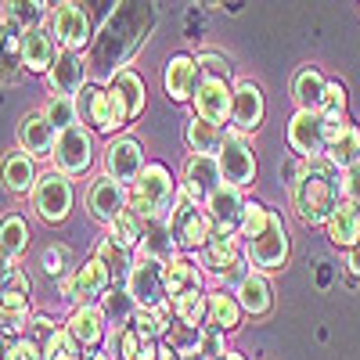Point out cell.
Returning a JSON list of instances; mask_svg holds the SVG:
<instances>
[{"mask_svg": "<svg viewBox=\"0 0 360 360\" xmlns=\"http://www.w3.org/2000/svg\"><path fill=\"white\" fill-rule=\"evenodd\" d=\"M292 205L303 224H328L332 209L342 202V169L332 159H299V173L292 180Z\"/></svg>", "mask_w": 360, "mask_h": 360, "instance_id": "6da1fadb", "label": "cell"}, {"mask_svg": "<svg viewBox=\"0 0 360 360\" xmlns=\"http://www.w3.org/2000/svg\"><path fill=\"white\" fill-rule=\"evenodd\" d=\"M152 25V0H123L108 22H101V33L94 37V65L105 72H119V62L141 44V33Z\"/></svg>", "mask_w": 360, "mask_h": 360, "instance_id": "7a4b0ae2", "label": "cell"}, {"mask_svg": "<svg viewBox=\"0 0 360 360\" xmlns=\"http://www.w3.org/2000/svg\"><path fill=\"white\" fill-rule=\"evenodd\" d=\"M76 105H79V123L90 127L94 134H105L108 137V134H119V130L130 123V112H127L123 101H119V94H115L112 86L86 83L79 90Z\"/></svg>", "mask_w": 360, "mask_h": 360, "instance_id": "3957f363", "label": "cell"}, {"mask_svg": "<svg viewBox=\"0 0 360 360\" xmlns=\"http://www.w3.org/2000/svg\"><path fill=\"white\" fill-rule=\"evenodd\" d=\"M166 224H169V234H173V242H176L180 252H195V249H202L209 238H213V231H217L213 220H209V213H205V205L195 202L188 191H176V198H173V205H169Z\"/></svg>", "mask_w": 360, "mask_h": 360, "instance_id": "277c9868", "label": "cell"}, {"mask_svg": "<svg viewBox=\"0 0 360 360\" xmlns=\"http://www.w3.org/2000/svg\"><path fill=\"white\" fill-rule=\"evenodd\" d=\"M173 198H176V180L162 162H148L130 184V205L141 217H169Z\"/></svg>", "mask_w": 360, "mask_h": 360, "instance_id": "5b68a950", "label": "cell"}, {"mask_svg": "<svg viewBox=\"0 0 360 360\" xmlns=\"http://www.w3.org/2000/svg\"><path fill=\"white\" fill-rule=\"evenodd\" d=\"M245 256H249V266H256L259 274L266 270H281L288 263V231L281 224V217L270 209L266 224L245 238Z\"/></svg>", "mask_w": 360, "mask_h": 360, "instance_id": "8992f818", "label": "cell"}, {"mask_svg": "<svg viewBox=\"0 0 360 360\" xmlns=\"http://www.w3.org/2000/svg\"><path fill=\"white\" fill-rule=\"evenodd\" d=\"M217 162H220V173L227 184H238V188H249L256 180V152H252V141L245 130H224L220 137V148H217Z\"/></svg>", "mask_w": 360, "mask_h": 360, "instance_id": "52a82bcc", "label": "cell"}, {"mask_svg": "<svg viewBox=\"0 0 360 360\" xmlns=\"http://www.w3.org/2000/svg\"><path fill=\"white\" fill-rule=\"evenodd\" d=\"M51 162L58 173L65 176H79L94 166V130L76 123L69 130H58V141H54V152H51Z\"/></svg>", "mask_w": 360, "mask_h": 360, "instance_id": "ba28073f", "label": "cell"}, {"mask_svg": "<svg viewBox=\"0 0 360 360\" xmlns=\"http://www.w3.org/2000/svg\"><path fill=\"white\" fill-rule=\"evenodd\" d=\"M72 198H76V191L65 173H58V169L40 173L37 188H33V209L44 224H65L72 213Z\"/></svg>", "mask_w": 360, "mask_h": 360, "instance_id": "9c48e42d", "label": "cell"}, {"mask_svg": "<svg viewBox=\"0 0 360 360\" xmlns=\"http://www.w3.org/2000/svg\"><path fill=\"white\" fill-rule=\"evenodd\" d=\"M51 37L62 51H83L94 44V18L79 0H65L62 8L51 11Z\"/></svg>", "mask_w": 360, "mask_h": 360, "instance_id": "30bf717a", "label": "cell"}, {"mask_svg": "<svg viewBox=\"0 0 360 360\" xmlns=\"http://www.w3.org/2000/svg\"><path fill=\"white\" fill-rule=\"evenodd\" d=\"M62 299L72 307H83V303H94V299H101L108 288H112V274H108V266L98 259V256H90L86 263L72 266V274H65L62 281Z\"/></svg>", "mask_w": 360, "mask_h": 360, "instance_id": "8fae6325", "label": "cell"}, {"mask_svg": "<svg viewBox=\"0 0 360 360\" xmlns=\"http://www.w3.org/2000/svg\"><path fill=\"white\" fill-rule=\"evenodd\" d=\"M288 148L299 159H321L328 148V119L314 108H295L288 123Z\"/></svg>", "mask_w": 360, "mask_h": 360, "instance_id": "7c38bea8", "label": "cell"}, {"mask_svg": "<svg viewBox=\"0 0 360 360\" xmlns=\"http://www.w3.org/2000/svg\"><path fill=\"white\" fill-rule=\"evenodd\" d=\"M127 292L134 295V303L144 307V310H155L162 299H169L166 292V263L159 259H134V270H130V278H127Z\"/></svg>", "mask_w": 360, "mask_h": 360, "instance_id": "4fadbf2b", "label": "cell"}, {"mask_svg": "<svg viewBox=\"0 0 360 360\" xmlns=\"http://www.w3.org/2000/svg\"><path fill=\"white\" fill-rule=\"evenodd\" d=\"M127 205H130V198H127V184H123V180H115L108 173L90 180V188H86V209H90V217H94V220H101L108 227Z\"/></svg>", "mask_w": 360, "mask_h": 360, "instance_id": "5bb4252c", "label": "cell"}, {"mask_svg": "<svg viewBox=\"0 0 360 360\" xmlns=\"http://www.w3.org/2000/svg\"><path fill=\"white\" fill-rule=\"evenodd\" d=\"M245 195H242V188L238 184H224L205 198V213H209V220H213V227L217 231H224V234H238L242 231V220H245Z\"/></svg>", "mask_w": 360, "mask_h": 360, "instance_id": "9a60e30c", "label": "cell"}, {"mask_svg": "<svg viewBox=\"0 0 360 360\" xmlns=\"http://www.w3.org/2000/svg\"><path fill=\"white\" fill-rule=\"evenodd\" d=\"M220 184H224V173H220L217 155L191 152V155L184 159V173H180V191H188L195 202H205Z\"/></svg>", "mask_w": 360, "mask_h": 360, "instance_id": "2e32d148", "label": "cell"}, {"mask_svg": "<svg viewBox=\"0 0 360 360\" xmlns=\"http://www.w3.org/2000/svg\"><path fill=\"white\" fill-rule=\"evenodd\" d=\"M231 108H234V86H227V79H217V76H202L195 90V115L220 127L231 119Z\"/></svg>", "mask_w": 360, "mask_h": 360, "instance_id": "e0dca14e", "label": "cell"}, {"mask_svg": "<svg viewBox=\"0 0 360 360\" xmlns=\"http://www.w3.org/2000/svg\"><path fill=\"white\" fill-rule=\"evenodd\" d=\"M144 166H148L144 162V148H141L137 137H115L108 144V152H105V173L108 176L123 180V184H134Z\"/></svg>", "mask_w": 360, "mask_h": 360, "instance_id": "ac0fdd59", "label": "cell"}, {"mask_svg": "<svg viewBox=\"0 0 360 360\" xmlns=\"http://www.w3.org/2000/svg\"><path fill=\"white\" fill-rule=\"evenodd\" d=\"M202 83V69H198V58L191 54H176L166 62V72H162V86H166V94L169 101L176 105H184L195 98V90Z\"/></svg>", "mask_w": 360, "mask_h": 360, "instance_id": "d6986e66", "label": "cell"}, {"mask_svg": "<svg viewBox=\"0 0 360 360\" xmlns=\"http://www.w3.org/2000/svg\"><path fill=\"white\" fill-rule=\"evenodd\" d=\"M54 141H58V130L44 112L22 115V123H18V148L22 152H29L33 159H51Z\"/></svg>", "mask_w": 360, "mask_h": 360, "instance_id": "ffe728a7", "label": "cell"}, {"mask_svg": "<svg viewBox=\"0 0 360 360\" xmlns=\"http://www.w3.org/2000/svg\"><path fill=\"white\" fill-rule=\"evenodd\" d=\"M65 328H69V335H72L83 349H94V346H101V342H105L108 321H105V310H101V307L83 303V307H72V314H69Z\"/></svg>", "mask_w": 360, "mask_h": 360, "instance_id": "44dd1931", "label": "cell"}, {"mask_svg": "<svg viewBox=\"0 0 360 360\" xmlns=\"http://www.w3.org/2000/svg\"><path fill=\"white\" fill-rule=\"evenodd\" d=\"M47 83L54 94H79V90L86 86V62H83V54L79 51H58L54 58V65L47 72Z\"/></svg>", "mask_w": 360, "mask_h": 360, "instance_id": "7402d4cb", "label": "cell"}, {"mask_svg": "<svg viewBox=\"0 0 360 360\" xmlns=\"http://www.w3.org/2000/svg\"><path fill=\"white\" fill-rule=\"evenodd\" d=\"M29 278H25V270L15 266V274L0 285V321H8V324H18L25 328L29 324Z\"/></svg>", "mask_w": 360, "mask_h": 360, "instance_id": "603a6c76", "label": "cell"}, {"mask_svg": "<svg viewBox=\"0 0 360 360\" xmlns=\"http://www.w3.org/2000/svg\"><path fill=\"white\" fill-rule=\"evenodd\" d=\"M0 180H4V188L11 195H33L37 180H40L37 159L29 152H22V148H15V152H8L4 159H0Z\"/></svg>", "mask_w": 360, "mask_h": 360, "instance_id": "cb8c5ba5", "label": "cell"}, {"mask_svg": "<svg viewBox=\"0 0 360 360\" xmlns=\"http://www.w3.org/2000/svg\"><path fill=\"white\" fill-rule=\"evenodd\" d=\"M58 51H62V47L54 44L47 25H37V29H25V33H22V65L29 72H51Z\"/></svg>", "mask_w": 360, "mask_h": 360, "instance_id": "d4e9b609", "label": "cell"}, {"mask_svg": "<svg viewBox=\"0 0 360 360\" xmlns=\"http://www.w3.org/2000/svg\"><path fill=\"white\" fill-rule=\"evenodd\" d=\"M198 266L205 274H227L231 266H238V234H224V231H213V238L198 249Z\"/></svg>", "mask_w": 360, "mask_h": 360, "instance_id": "484cf974", "label": "cell"}, {"mask_svg": "<svg viewBox=\"0 0 360 360\" xmlns=\"http://www.w3.org/2000/svg\"><path fill=\"white\" fill-rule=\"evenodd\" d=\"M263 115H266V105H263V94H259V86L252 79H242V83H234V108H231V119H234V127L238 130H256L263 123Z\"/></svg>", "mask_w": 360, "mask_h": 360, "instance_id": "4316f807", "label": "cell"}, {"mask_svg": "<svg viewBox=\"0 0 360 360\" xmlns=\"http://www.w3.org/2000/svg\"><path fill=\"white\" fill-rule=\"evenodd\" d=\"M234 295H238V303H242V310L252 314V317H263L274 307V288H270L266 274H259V270H249V274L238 281Z\"/></svg>", "mask_w": 360, "mask_h": 360, "instance_id": "83f0119b", "label": "cell"}, {"mask_svg": "<svg viewBox=\"0 0 360 360\" xmlns=\"http://www.w3.org/2000/svg\"><path fill=\"white\" fill-rule=\"evenodd\" d=\"M324 159H332L339 169L360 162V127L356 123H339L328 130V148H324Z\"/></svg>", "mask_w": 360, "mask_h": 360, "instance_id": "f1b7e54d", "label": "cell"}, {"mask_svg": "<svg viewBox=\"0 0 360 360\" xmlns=\"http://www.w3.org/2000/svg\"><path fill=\"white\" fill-rule=\"evenodd\" d=\"M22 33L15 22L0 18V83H18L22 79Z\"/></svg>", "mask_w": 360, "mask_h": 360, "instance_id": "f546056e", "label": "cell"}, {"mask_svg": "<svg viewBox=\"0 0 360 360\" xmlns=\"http://www.w3.org/2000/svg\"><path fill=\"white\" fill-rule=\"evenodd\" d=\"M328 238H332V245H339V249H353V245H360V209L353 205V202H339L335 209H332V217H328Z\"/></svg>", "mask_w": 360, "mask_h": 360, "instance_id": "4dcf8cb0", "label": "cell"}, {"mask_svg": "<svg viewBox=\"0 0 360 360\" xmlns=\"http://www.w3.org/2000/svg\"><path fill=\"white\" fill-rule=\"evenodd\" d=\"M137 252L148 256V259H159V263H166V259H173L180 252L176 242H173V234H169L166 217H144V238H141Z\"/></svg>", "mask_w": 360, "mask_h": 360, "instance_id": "1f68e13d", "label": "cell"}, {"mask_svg": "<svg viewBox=\"0 0 360 360\" xmlns=\"http://www.w3.org/2000/svg\"><path fill=\"white\" fill-rule=\"evenodd\" d=\"M242 303H238V295L231 292H209V317L205 324L217 328V332H234L238 324H242Z\"/></svg>", "mask_w": 360, "mask_h": 360, "instance_id": "d6a6232c", "label": "cell"}, {"mask_svg": "<svg viewBox=\"0 0 360 360\" xmlns=\"http://www.w3.org/2000/svg\"><path fill=\"white\" fill-rule=\"evenodd\" d=\"M195 288H202V266H195L188 256L166 259V292H169V299L184 295V292H195Z\"/></svg>", "mask_w": 360, "mask_h": 360, "instance_id": "836d02e7", "label": "cell"}, {"mask_svg": "<svg viewBox=\"0 0 360 360\" xmlns=\"http://www.w3.org/2000/svg\"><path fill=\"white\" fill-rule=\"evenodd\" d=\"M108 86L119 94V101L127 105L130 119H137V115L144 112V79H141L134 69H119V72H112Z\"/></svg>", "mask_w": 360, "mask_h": 360, "instance_id": "e575fe53", "label": "cell"}, {"mask_svg": "<svg viewBox=\"0 0 360 360\" xmlns=\"http://www.w3.org/2000/svg\"><path fill=\"white\" fill-rule=\"evenodd\" d=\"M324 86H328V79L317 72V69H299L295 72V79H292V98H295V105L299 108H321V98H324Z\"/></svg>", "mask_w": 360, "mask_h": 360, "instance_id": "d590c367", "label": "cell"}, {"mask_svg": "<svg viewBox=\"0 0 360 360\" xmlns=\"http://www.w3.org/2000/svg\"><path fill=\"white\" fill-rule=\"evenodd\" d=\"M94 256L108 266V274H112V281H119V285H127V278H130V270H134V252L130 249H123L119 242H112V238L105 234L101 242H98V249H94Z\"/></svg>", "mask_w": 360, "mask_h": 360, "instance_id": "8d00e7d4", "label": "cell"}, {"mask_svg": "<svg viewBox=\"0 0 360 360\" xmlns=\"http://www.w3.org/2000/svg\"><path fill=\"white\" fill-rule=\"evenodd\" d=\"M108 238H112V242H119L123 249H130V252H134V249L141 245V238H144V217L137 213L134 205H127L123 213H119V217L108 224Z\"/></svg>", "mask_w": 360, "mask_h": 360, "instance_id": "74e56055", "label": "cell"}, {"mask_svg": "<svg viewBox=\"0 0 360 360\" xmlns=\"http://www.w3.org/2000/svg\"><path fill=\"white\" fill-rule=\"evenodd\" d=\"M25 249H29V224L22 213H8L0 220V252L18 259Z\"/></svg>", "mask_w": 360, "mask_h": 360, "instance_id": "f35d334b", "label": "cell"}, {"mask_svg": "<svg viewBox=\"0 0 360 360\" xmlns=\"http://www.w3.org/2000/svg\"><path fill=\"white\" fill-rule=\"evenodd\" d=\"M173 314H176L180 324L202 328L205 317H209V292L195 288V292H184V295H173Z\"/></svg>", "mask_w": 360, "mask_h": 360, "instance_id": "ab89813d", "label": "cell"}, {"mask_svg": "<svg viewBox=\"0 0 360 360\" xmlns=\"http://www.w3.org/2000/svg\"><path fill=\"white\" fill-rule=\"evenodd\" d=\"M220 137H224V130L217 123H209V119H202V115H195L188 123V130H184L188 148H191V152H205V155H217Z\"/></svg>", "mask_w": 360, "mask_h": 360, "instance_id": "60d3db41", "label": "cell"}, {"mask_svg": "<svg viewBox=\"0 0 360 360\" xmlns=\"http://www.w3.org/2000/svg\"><path fill=\"white\" fill-rule=\"evenodd\" d=\"M98 307L105 310V321H108V324H130V317H134V310H137V303H134V295L127 292V285L108 288V292L101 295Z\"/></svg>", "mask_w": 360, "mask_h": 360, "instance_id": "b9f144b4", "label": "cell"}, {"mask_svg": "<svg viewBox=\"0 0 360 360\" xmlns=\"http://www.w3.org/2000/svg\"><path fill=\"white\" fill-rule=\"evenodd\" d=\"M47 4L44 0H4V18L15 22L18 29H37L44 25Z\"/></svg>", "mask_w": 360, "mask_h": 360, "instance_id": "7bdbcfd3", "label": "cell"}, {"mask_svg": "<svg viewBox=\"0 0 360 360\" xmlns=\"http://www.w3.org/2000/svg\"><path fill=\"white\" fill-rule=\"evenodd\" d=\"M40 112L54 123V130H69V127H76V123H79V105H76V98H72V94H51V98H47V105H44Z\"/></svg>", "mask_w": 360, "mask_h": 360, "instance_id": "ee69618b", "label": "cell"}, {"mask_svg": "<svg viewBox=\"0 0 360 360\" xmlns=\"http://www.w3.org/2000/svg\"><path fill=\"white\" fill-rule=\"evenodd\" d=\"M317 112L328 119V130L339 127V123H346V86H342V83H328Z\"/></svg>", "mask_w": 360, "mask_h": 360, "instance_id": "f6af8a7d", "label": "cell"}, {"mask_svg": "<svg viewBox=\"0 0 360 360\" xmlns=\"http://www.w3.org/2000/svg\"><path fill=\"white\" fill-rule=\"evenodd\" d=\"M198 342H202V328L195 324H169V332H166V346H173L180 356H195L198 353Z\"/></svg>", "mask_w": 360, "mask_h": 360, "instance_id": "bcb514c9", "label": "cell"}, {"mask_svg": "<svg viewBox=\"0 0 360 360\" xmlns=\"http://www.w3.org/2000/svg\"><path fill=\"white\" fill-rule=\"evenodd\" d=\"M40 266H44L47 278H58V281H62L65 274H72L76 259H72V252H69L65 245H47V249L40 252Z\"/></svg>", "mask_w": 360, "mask_h": 360, "instance_id": "7dc6e473", "label": "cell"}, {"mask_svg": "<svg viewBox=\"0 0 360 360\" xmlns=\"http://www.w3.org/2000/svg\"><path fill=\"white\" fill-rule=\"evenodd\" d=\"M62 356H83V346L69 335V328H65V324L44 342V360H62Z\"/></svg>", "mask_w": 360, "mask_h": 360, "instance_id": "c3c4849f", "label": "cell"}, {"mask_svg": "<svg viewBox=\"0 0 360 360\" xmlns=\"http://www.w3.org/2000/svg\"><path fill=\"white\" fill-rule=\"evenodd\" d=\"M130 328H134L137 335H144V339H162V335L169 332V324H166L155 310H144V307H137V310H134Z\"/></svg>", "mask_w": 360, "mask_h": 360, "instance_id": "681fc988", "label": "cell"}, {"mask_svg": "<svg viewBox=\"0 0 360 360\" xmlns=\"http://www.w3.org/2000/svg\"><path fill=\"white\" fill-rule=\"evenodd\" d=\"M58 328H62V324H58L54 317H47V314H37V317H29V324H25V335L29 339H33V342H47L54 332H58Z\"/></svg>", "mask_w": 360, "mask_h": 360, "instance_id": "f907efd6", "label": "cell"}, {"mask_svg": "<svg viewBox=\"0 0 360 360\" xmlns=\"http://www.w3.org/2000/svg\"><path fill=\"white\" fill-rule=\"evenodd\" d=\"M198 353L205 360H220L227 353V342H224V332H217V328H202V342H198Z\"/></svg>", "mask_w": 360, "mask_h": 360, "instance_id": "816d5d0a", "label": "cell"}, {"mask_svg": "<svg viewBox=\"0 0 360 360\" xmlns=\"http://www.w3.org/2000/svg\"><path fill=\"white\" fill-rule=\"evenodd\" d=\"M198 69H202V76H217V79H227V76H231L227 58H220V54H213V51L198 54Z\"/></svg>", "mask_w": 360, "mask_h": 360, "instance_id": "f5cc1de1", "label": "cell"}, {"mask_svg": "<svg viewBox=\"0 0 360 360\" xmlns=\"http://www.w3.org/2000/svg\"><path fill=\"white\" fill-rule=\"evenodd\" d=\"M342 198L360 209V162H353V166L342 169Z\"/></svg>", "mask_w": 360, "mask_h": 360, "instance_id": "db71d44e", "label": "cell"}, {"mask_svg": "<svg viewBox=\"0 0 360 360\" xmlns=\"http://www.w3.org/2000/svg\"><path fill=\"white\" fill-rule=\"evenodd\" d=\"M22 332H25V328H18V324H8V321H0V360H11V353H15V346H18Z\"/></svg>", "mask_w": 360, "mask_h": 360, "instance_id": "11a10c76", "label": "cell"}, {"mask_svg": "<svg viewBox=\"0 0 360 360\" xmlns=\"http://www.w3.org/2000/svg\"><path fill=\"white\" fill-rule=\"evenodd\" d=\"M11 360H44V346H40V342H33V339H29V335L22 332V339H18V346H15Z\"/></svg>", "mask_w": 360, "mask_h": 360, "instance_id": "9f6ffc18", "label": "cell"}, {"mask_svg": "<svg viewBox=\"0 0 360 360\" xmlns=\"http://www.w3.org/2000/svg\"><path fill=\"white\" fill-rule=\"evenodd\" d=\"M79 4L90 11V18H98V22H108V15L123 4V0H79Z\"/></svg>", "mask_w": 360, "mask_h": 360, "instance_id": "6f0895ef", "label": "cell"}, {"mask_svg": "<svg viewBox=\"0 0 360 360\" xmlns=\"http://www.w3.org/2000/svg\"><path fill=\"white\" fill-rule=\"evenodd\" d=\"M15 274V259L11 256H4V252H0V285H4L8 278Z\"/></svg>", "mask_w": 360, "mask_h": 360, "instance_id": "680465c9", "label": "cell"}, {"mask_svg": "<svg viewBox=\"0 0 360 360\" xmlns=\"http://www.w3.org/2000/svg\"><path fill=\"white\" fill-rule=\"evenodd\" d=\"M346 266H349V274H353V278H360V245H353V249H349Z\"/></svg>", "mask_w": 360, "mask_h": 360, "instance_id": "91938a15", "label": "cell"}, {"mask_svg": "<svg viewBox=\"0 0 360 360\" xmlns=\"http://www.w3.org/2000/svg\"><path fill=\"white\" fill-rule=\"evenodd\" d=\"M86 360H115V356H112V353H90Z\"/></svg>", "mask_w": 360, "mask_h": 360, "instance_id": "94428289", "label": "cell"}, {"mask_svg": "<svg viewBox=\"0 0 360 360\" xmlns=\"http://www.w3.org/2000/svg\"><path fill=\"white\" fill-rule=\"evenodd\" d=\"M220 360H245V356H242V353H231V349H227V353H224Z\"/></svg>", "mask_w": 360, "mask_h": 360, "instance_id": "6125c7cd", "label": "cell"}, {"mask_svg": "<svg viewBox=\"0 0 360 360\" xmlns=\"http://www.w3.org/2000/svg\"><path fill=\"white\" fill-rule=\"evenodd\" d=\"M44 4H47V8H62V4H65V0H44Z\"/></svg>", "mask_w": 360, "mask_h": 360, "instance_id": "be15d7a7", "label": "cell"}, {"mask_svg": "<svg viewBox=\"0 0 360 360\" xmlns=\"http://www.w3.org/2000/svg\"><path fill=\"white\" fill-rule=\"evenodd\" d=\"M62 360H83V356H62Z\"/></svg>", "mask_w": 360, "mask_h": 360, "instance_id": "e7e4bbea", "label": "cell"}]
</instances>
